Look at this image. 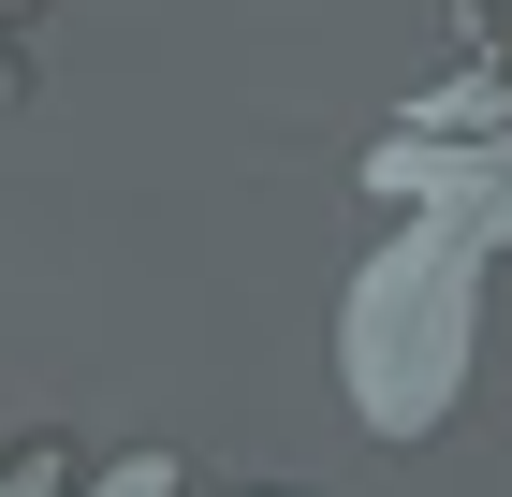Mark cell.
<instances>
[{
    "instance_id": "obj_1",
    "label": "cell",
    "mask_w": 512,
    "mask_h": 497,
    "mask_svg": "<svg viewBox=\"0 0 512 497\" xmlns=\"http://www.w3.org/2000/svg\"><path fill=\"white\" fill-rule=\"evenodd\" d=\"M410 117L425 132H512V0H454V74Z\"/></svg>"
}]
</instances>
